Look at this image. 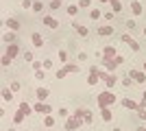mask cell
<instances>
[{
  "mask_svg": "<svg viewBox=\"0 0 146 131\" xmlns=\"http://www.w3.org/2000/svg\"><path fill=\"white\" fill-rule=\"evenodd\" d=\"M59 7H61V0H52V2H50V9H52V11L59 9Z\"/></svg>",
  "mask_w": 146,
  "mask_h": 131,
  "instance_id": "1f68e13d",
  "label": "cell"
},
{
  "mask_svg": "<svg viewBox=\"0 0 146 131\" xmlns=\"http://www.w3.org/2000/svg\"><path fill=\"white\" fill-rule=\"evenodd\" d=\"M35 94H37V98H39V100H46V98H48V90H46V87H37Z\"/></svg>",
  "mask_w": 146,
  "mask_h": 131,
  "instance_id": "d6986e66",
  "label": "cell"
},
{
  "mask_svg": "<svg viewBox=\"0 0 146 131\" xmlns=\"http://www.w3.org/2000/svg\"><path fill=\"white\" fill-rule=\"evenodd\" d=\"M31 42H33L35 48H44V37L39 35V33H33V35H31Z\"/></svg>",
  "mask_w": 146,
  "mask_h": 131,
  "instance_id": "7c38bea8",
  "label": "cell"
},
{
  "mask_svg": "<svg viewBox=\"0 0 146 131\" xmlns=\"http://www.w3.org/2000/svg\"><path fill=\"white\" fill-rule=\"evenodd\" d=\"M74 29H76V33H79L81 37H87V35H90V29L83 26V24H76V22H74Z\"/></svg>",
  "mask_w": 146,
  "mask_h": 131,
  "instance_id": "e0dca14e",
  "label": "cell"
},
{
  "mask_svg": "<svg viewBox=\"0 0 146 131\" xmlns=\"http://www.w3.org/2000/svg\"><path fill=\"white\" fill-rule=\"evenodd\" d=\"M122 105L127 107V109H133V112H137V109H140V103H133L131 98H122Z\"/></svg>",
  "mask_w": 146,
  "mask_h": 131,
  "instance_id": "9a60e30c",
  "label": "cell"
},
{
  "mask_svg": "<svg viewBox=\"0 0 146 131\" xmlns=\"http://www.w3.org/2000/svg\"><path fill=\"white\" fill-rule=\"evenodd\" d=\"M92 0H79V9H87Z\"/></svg>",
  "mask_w": 146,
  "mask_h": 131,
  "instance_id": "4dcf8cb0",
  "label": "cell"
},
{
  "mask_svg": "<svg viewBox=\"0 0 146 131\" xmlns=\"http://www.w3.org/2000/svg\"><path fill=\"white\" fill-rule=\"evenodd\" d=\"M98 76H100V79H103V81H105V85L109 87V90H111V87H113V85H116V83H118L116 74H111V72H103V70H98Z\"/></svg>",
  "mask_w": 146,
  "mask_h": 131,
  "instance_id": "5b68a950",
  "label": "cell"
},
{
  "mask_svg": "<svg viewBox=\"0 0 146 131\" xmlns=\"http://www.w3.org/2000/svg\"><path fill=\"white\" fill-rule=\"evenodd\" d=\"M59 59H61V61H66V59H68V53H66V50H59Z\"/></svg>",
  "mask_w": 146,
  "mask_h": 131,
  "instance_id": "d590c367",
  "label": "cell"
},
{
  "mask_svg": "<svg viewBox=\"0 0 146 131\" xmlns=\"http://www.w3.org/2000/svg\"><path fill=\"white\" fill-rule=\"evenodd\" d=\"M137 116H140L142 120H146V109H142V107H140V109H137Z\"/></svg>",
  "mask_w": 146,
  "mask_h": 131,
  "instance_id": "e575fe53",
  "label": "cell"
},
{
  "mask_svg": "<svg viewBox=\"0 0 146 131\" xmlns=\"http://www.w3.org/2000/svg\"><path fill=\"white\" fill-rule=\"evenodd\" d=\"M109 2H111V0H109Z\"/></svg>",
  "mask_w": 146,
  "mask_h": 131,
  "instance_id": "f5cc1de1",
  "label": "cell"
},
{
  "mask_svg": "<svg viewBox=\"0 0 146 131\" xmlns=\"http://www.w3.org/2000/svg\"><path fill=\"white\" fill-rule=\"evenodd\" d=\"M144 72H146V61H144Z\"/></svg>",
  "mask_w": 146,
  "mask_h": 131,
  "instance_id": "c3c4849f",
  "label": "cell"
},
{
  "mask_svg": "<svg viewBox=\"0 0 146 131\" xmlns=\"http://www.w3.org/2000/svg\"><path fill=\"white\" fill-rule=\"evenodd\" d=\"M9 131H15V129H9Z\"/></svg>",
  "mask_w": 146,
  "mask_h": 131,
  "instance_id": "816d5d0a",
  "label": "cell"
},
{
  "mask_svg": "<svg viewBox=\"0 0 146 131\" xmlns=\"http://www.w3.org/2000/svg\"><path fill=\"white\" fill-rule=\"evenodd\" d=\"M24 61H33V53H24Z\"/></svg>",
  "mask_w": 146,
  "mask_h": 131,
  "instance_id": "b9f144b4",
  "label": "cell"
},
{
  "mask_svg": "<svg viewBox=\"0 0 146 131\" xmlns=\"http://www.w3.org/2000/svg\"><path fill=\"white\" fill-rule=\"evenodd\" d=\"M100 2H109V0H100Z\"/></svg>",
  "mask_w": 146,
  "mask_h": 131,
  "instance_id": "681fc988",
  "label": "cell"
},
{
  "mask_svg": "<svg viewBox=\"0 0 146 131\" xmlns=\"http://www.w3.org/2000/svg\"><path fill=\"white\" fill-rule=\"evenodd\" d=\"M76 13H79V7H76V5H70V7H68V15H70V18H74Z\"/></svg>",
  "mask_w": 146,
  "mask_h": 131,
  "instance_id": "7402d4cb",
  "label": "cell"
},
{
  "mask_svg": "<svg viewBox=\"0 0 146 131\" xmlns=\"http://www.w3.org/2000/svg\"><path fill=\"white\" fill-rule=\"evenodd\" d=\"M127 29H129V31H133V29H135V20H127Z\"/></svg>",
  "mask_w": 146,
  "mask_h": 131,
  "instance_id": "d6a6232c",
  "label": "cell"
},
{
  "mask_svg": "<svg viewBox=\"0 0 146 131\" xmlns=\"http://www.w3.org/2000/svg\"><path fill=\"white\" fill-rule=\"evenodd\" d=\"M111 9H113V13H120V2H118V0H111Z\"/></svg>",
  "mask_w": 146,
  "mask_h": 131,
  "instance_id": "4316f807",
  "label": "cell"
},
{
  "mask_svg": "<svg viewBox=\"0 0 146 131\" xmlns=\"http://www.w3.org/2000/svg\"><path fill=\"white\" fill-rule=\"evenodd\" d=\"M70 72H81V66H79V63H66L63 68H59L55 72V76H57V79H63V76H68Z\"/></svg>",
  "mask_w": 146,
  "mask_h": 131,
  "instance_id": "3957f363",
  "label": "cell"
},
{
  "mask_svg": "<svg viewBox=\"0 0 146 131\" xmlns=\"http://www.w3.org/2000/svg\"><path fill=\"white\" fill-rule=\"evenodd\" d=\"M33 11H35V13H42V11H44V5L39 2V0H35V2H33Z\"/></svg>",
  "mask_w": 146,
  "mask_h": 131,
  "instance_id": "603a6c76",
  "label": "cell"
},
{
  "mask_svg": "<svg viewBox=\"0 0 146 131\" xmlns=\"http://www.w3.org/2000/svg\"><path fill=\"white\" fill-rule=\"evenodd\" d=\"M135 131H146V129H144V127H137V129H135Z\"/></svg>",
  "mask_w": 146,
  "mask_h": 131,
  "instance_id": "bcb514c9",
  "label": "cell"
},
{
  "mask_svg": "<svg viewBox=\"0 0 146 131\" xmlns=\"http://www.w3.org/2000/svg\"><path fill=\"white\" fill-rule=\"evenodd\" d=\"M113 57H118L116 46H105V48H103V59L107 61V59H113Z\"/></svg>",
  "mask_w": 146,
  "mask_h": 131,
  "instance_id": "30bf717a",
  "label": "cell"
},
{
  "mask_svg": "<svg viewBox=\"0 0 146 131\" xmlns=\"http://www.w3.org/2000/svg\"><path fill=\"white\" fill-rule=\"evenodd\" d=\"M33 70H44V61H33Z\"/></svg>",
  "mask_w": 146,
  "mask_h": 131,
  "instance_id": "f546056e",
  "label": "cell"
},
{
  "mask_svg": "<svg viewBox=\"0 0 146 131\" xmlns=\"http://www.w3.org/2000/svg\"><path fill=\"white\" fill-rule=\"evenodd\" d=\"M2 66H5V68H7V66H11V59H9V57H2Z\"/></svg>",
  "mask_w": 146,
  "mask_h": 131,
  "instance_id": "8d00e7d4",
  "label": "cell"
},
{
  "mask_svg": "<svg viewBox=\"0 0 146 131\" xmlns=\"http://www.w3.org/2000/svg\"><path fill=\"white\" fill-rule=\"evenodd\" d=\"M142 33H144V35H146V26H144V29H142Z\"/></svg>",
  "mask_w": 146,
  "mask_h": 131,
  "instance_id": "7dc6e473",
  "label": "cell"
},
{
  "mask_svg": "<svg viewBox=\"0 0 146 131\" xmlns=\"http://www.w3.org/2000/svg\"><path fill=\"white\" fill-rule=\"evenodd\" d=\"M131 11H133V15H142V2L133 0V2H131Z\"/></svg>",
  "mask_w": 146,
  "mask_h": 131,
  "instance_id": "ac0fdd59",
  "label": "cell"
},
{
  "mask_svg": "<svg viewBox=\"0 0 146 131\" xmlns=\"http://www.w3.org/2000/svg\"><path fill=\"white\" fill-rule=\"evenodd\" d=\"M113 131H122V129H113Z\"/></svg>",
  "mask_w": 146,
  "mask_h": 131,
  "instance_id": "f907efd6",
  "label": "cell"
},
{
  "mask_svg": "<svg viewBox=\"0 0 146 131\" xmlns=\"http://www.w3.org/2000/svg\"><path fill=\"white\" fill-rule=\"evenodd\" d=\"M18 53H20V48H18V44H9V48H7V53H5V55L9 57V59H13V57L18 55Z\"/></svg>",
  "mask_w": 146,
  "mask_h": 131,
  "instance_id": "5bb4252c",
  "label": "cell"
},
{
  "mask_svg": "<svg viewBox=\"0 0 146 131\" xmlns=\"http://www.w3.org/2000/svg\"><path fill=\"white\" fill-rule=\"evenodd\" d=\"M100 114H103V120H105V122H111V120H113V112H111L109 107H103Z\"/></svg>",
  "mask_w": 146,
  "mask_h": 131,
  "instance_id": "2e32d148",
  "label": "cell"
},
{
  "mask_svg": "<svg viewBox=\"0 0 146 131\" xmlns=\"http://www.w3.org/2000/svg\"><path fill=\"white\" fill-rule=\"evenodd\" d=\"M122 85H124V87H131V85H133V83H131V79H129V76H127V79L122 81Z\"/></svg>",
  "mask_w": 146,
  "mask_h": 131,
  "instance_id": "7bdbcfd3",
  "label": "cell"
},
{
  "mask_svg": "<svg viewBox=\"0 0 146 131\" xmlns=\"http://www.w3.org/2000/svg\"><path fill=\"white\" fill-rule=\"evenodd\" d=\"M140 107H142V109L146 107V90H144V94H142V103H140Z\"/></svg>",
  "mask_w": 146,
  "mask_h": 131,
  "instance_id": "ab89813d",
  "label": "cell"
},
{
  "mask_svg": "<svg viewBox=\"0 0 146 131\" xmlns=\"http://www.w3.org/2000/svg\"><path fill=\"white\" fill-rule=\"evenodd\" d=\"M13 39H15V33H13V31L5 35V42H7V44H13Z\"/></svg>",
  "mask_w": 146,
  "mask_h": 131,
  "instance_id": "f1b7e54d",
  "label": "cell"
},
{
  "mask_svg": "<svg viewBox=\"0 0 146 131\" xmlns=\"http://www.w3.org/2000/svg\"><path fill=\"white\" fill-rule=\"evenodd\" d=\"M7 29H11V31L15 33L20 29V22H18V20H13V18H9V20H7Z\"/></svg>",
  "mask_w": 146,
  "mask_h": 131,
  "instance_id": "ffe728a7",
  "label": "cell"
},
{
  "mask_svg": "<svg viewBox=\"0 0 146 131\" xmlns=\"http://www.w3.org/2000/svg\"><path fill=\"white\" fill-rule=\"evenodd\" d=\"M100 15H103V11H100V9H92V11H90V18H92V20H98Z\"/></svg>",
  "mask_w": 146,
  "mask_h": 131,
  "instance_id": "cb8c5ba5",
  "label": "cell"
},
{
  "mask_svg": "<svg viewBox=\"0 0 146 131\" xmlns=\"http://www.w3.org/2000/svg\"><path fill=\"white\" fill-rule=\"evenodd\" d=\"M44 24L48 26V29H52V31H57V29H59V22H57L52 15H44Z\"/></svg>",
  "mask_w": 146,
  "mask_h": 131,
  "instance_id": "8fae6325",
  "label": "cell"
},
{
  "mask_svg": "<svg viewBox=\"0 0 146 131\" xmlns=\"http://www.w3.org/2000/svg\"><path fill=\"white\" fill-rule=\"evenodd\" d=\"M81 125H83V120H81V118H76V116H72V118H68V120H66V129H68V131L79 129Z\"/></svg>",
  "mask_w": 146,
  "mask_h": 131,
  "instance_id": "52a82bcc",
  "label": "cell"
},
{
  "mask_svg": "<svg viewBox=\"0 0 146 131\" xmlns=\"http://www.w3.org/2000/svg\"><path fill=\"white\" fill-rule=\"evenodd\" d=\"M120 39L124 44H129V46H131V50H135V53H137V50H140V44L135 42L133 37H131V35H129V33H124V35H120Z\"/></svg>",
  "mask_w": 146,
  "mask_h": 131,
  "instance_id": "ba28073f",
  "label": "cell"
},
{
  "mask_svg": "<svg viewBox=\"0 0 146 131\" xmlns=\"http://www.w3.org/2000/svg\"><path fill=\"white\" fill-rule=\"evenodd\" d=\"M116 94H113V90H105V92H100L96 96V105L103 109V107H111L113 103H116Z\"/></svg>",
  "mask_w": 146,
  "mask_h": 131,
  "instance_id": "6da1fadb",
  "label": "cell"
},
{
  "mask_svg": "<svg viewBox=\"0 0 146 131\" xmlns=\"http://www.w3.org/2000/svg\"><path fill=\"white\" fill-rule=\"evenodd\" d=\"M85 114H87V109L79 107V109H74V114H72V116H76V118H81V120H83V118H85Z\"/></svg>",
  "mask_w": 146,
  "mask_h": 131,
  "instance_id": "44dd1931",
  "label": "cell"
},
{
  "mask_svg": "<svg viewBox=\"0 0 146 131\" xmlns=\"http://www.w3.org/2000/svg\"><path fill=\"white\" fill-rule=\"evenodd\" d=\"M35 79H37V81H42V79H44V70H37V72H35Z\"/></svg>",
  "mask_w": 146,
  "mask_h": 131,
  "instance_id": "74e56055",
  "label": "cell"
},
{
  "mask_svg": "<svg viewBox=\"0 0 146 131\" xmlns=\"http://www.w3.org/2000/svg\"><path fill=\"white\" fill-rule=\"evenodd\" d=\"M127 76L135 83H146V72H140V70H129Z\"/></svg>",
  "mask_w": 146,
  "mask_h": 131,
  "instance_id": "8992f818",
  "label": "cell"
},
{
  "mask_svg": "<svg viewBox=\"0 0 146 131\" xmlns=\"http://www.w3.org/2000/svg\"><path fill=\"white\" fill-rule=\"evenodd\" d=\"M33 112L46 114V116H48V114H50V105H48V103H44V100H39V103H35V105H33Z\"/></svg>",
  "mask_w": 146,
  "mask_h": 131,
  "instance_id": "9c48e42d",
  "label": "cell"
},
{
  "mask_svg": "<svg viewBox=\"0 0 146 131\" xmlns=\"http://www.w3.org/2000/svg\"><path fill=\"white\" fill-rule=\"evenodd\" d=\"M98 35H100V37H109V35H113V29H111L109 24H105V26L98 29Z\"/></svg>",
  "mask_w": 146,
  "mask_h": 131,
  "instance_id": "4fadbf2b",
  "label": "cell"
},
{
  "mask_svg": "<svg viewBox=\"0 0 146 131\" xmlns=\"http://www.w3.org/2000/svg\"><path fill=\"white\" fill-rule=\"evenodd\" d=\"M52 68V61H50V59H44V70H50Z\"/></svg>",
  "mask_w": 146,
  "mask_h": 131,
  "instance_id": "836d02e7",
  "label": "cell"
},
{
  "mask_svg": "<svg viewBox=\"0 0 146 131\" xmlns=\"http://www.w3.org/2000/svg\"><path fill=\"white\" fill-rule=\"evenodd\" d=\"M22 7H24V9H29V7H33V2H31V0H22Z\"/></svg>",
  "mask_w": 146,
  "mask_h": 131,
  "instance_id": "ee69618b",
  "label": "cell"
},
{
  "mask_svg": "<svg viewBox=\"0 0 146 131\" xmlns=\"http://www.w3.org/2000/svg\"><path fill=\"white\" fill-rule=\"evenodd\" d=\"M2 98H5L7 103H11V100H13V92H9V90H5V92H2Z\"/></svg>",
  "mask_w": 146,
  "mask_h": 131,
  "instance_id": "484cf974",
  "label": "cell"
},
{
  "mask_svg": "<svg viewBox=\"0 0 146 131\" xmlns=\"http://www.w3.org/2000/svg\"><path fill=\"white\" fill-rule=\"evenodd\" d=\"M59 116H61V118H66V116H68V109H66V107H61V109H59Z\"/></svg>",
  "mask_w": 146,
  "mask_h": 131,
  "instance_id": "60d3db41",
  "label": "cell"
},
{
  "mask_svg": "<svg viewBox=\"0 0 146 131\" xmlns=\"http://www.w3.org/2000/svg\"><path fill=\"white\" fill-rule=\"evenodd\" d=\"M87 59V53H79V61H85Z\"/></svg>",
  "mask_w": 146,
  "mask_h": 131,
  "instance_id": "f6af8a7d",
  "label": "cell"
},
{
  "mask_svg": "<svg viewBox=\"0 0 146 131\" xmlns=\"http://www.w3.org/2000/svg\"><path fill=\"white\" fill-rule=\"evenodd\" d=\"M33 112V107L29 105V103H20V107H18V112H15V116H13V122H15V125H20V122H24V118L26 116H29V114Z\"/></svg>",
  "mask_w": 146,
  "mask_h": 131,
  "instance_id": "7a4b0ae2",
  "label": "cell"
},
{
  "mask_svg": "<svg viewBox=\"0 0 146 131\" xmlns=\"http://www.w3.org/2000/svg\"><path fill=\"white\" fill-rule=\"evenodd\" d=\"M44 125H46V127H52V125H55V118H52V116L48 114V116L44 118Z\"/></svg>",
  "mask_w": 146,
  "mask_h": 131,
  "instance_id": "83f0119b",
  "label": "cell"
},
{
  "mask_svg": "<svg viewBox=\"0 0 146 131\" xmlns=\"http://www.w3.org/2000/svg\"><path fill=\"white\" fill-rule=\"evenodd\" d=\"M122 61H124V57H120V55H118V57H113V59H107V61L103 59V66L107 68V72H113V70H116Z\"/></svg>",
  "mask_w": 146,
  "mask_h": 131,
  "instance_id": "277c9868",
  "label": "cell"
},
{
  "mask_svg": "<svg viewBox=\"0 0 146 131\" xmlns=\"http://www.w3.org/2000/svg\"><path fill=\"white\" fill-rule=\"evenodd\" d=\"M20 87H22V83H18V81H15V83H11V90H13V92H18Z\"/></svg>",
  "mask_w": 146,
  "mask_h": 131,
  "instance_id": "f35d334b",
  "label": "cell"
},
{
  "mask_svg": "<svg viewBox=\"0 0 146 131\" xmlns=\"http://www.w3.org/2000/svg\"><path fill=\"white\" fill-rule=\"evenodd\" d=\"M83 122H87V125H92V122H94V114H92L90 109H87V114H85V118H83Z\"/></svg>",
  "mask_w": 146,
  "mask_h": 131,
  "instance_id": "d4e9b609",
  "label": "cell"
}]
</instances>
